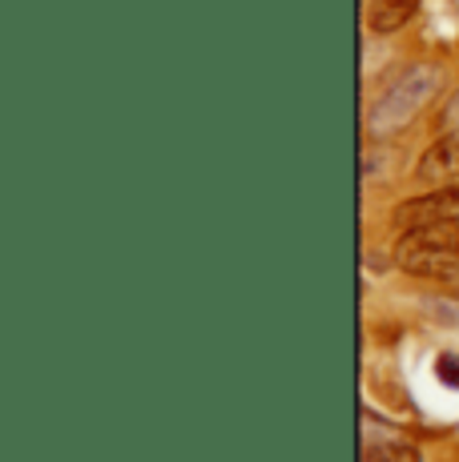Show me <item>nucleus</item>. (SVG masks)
<instances>
[{"mask_svg":"<svg viewBox=\"0 0 459 462\" xmlns=\"http://www.w3.org/2000/svg\"><path fill=\"white\" fill-rule=\"evenodd\" d=\"M395 265L411 278L459 282V221L403 229V237L395 242Z\"/></svg>","mask_w":459,"mask_h":462,"instance_id":"1","label":"nucleus"},{"mask_svg":"<svg viewBox=\"0 0 459 462\" xmlns=\"http://www.w3.org/2000/svg\"><path fill=\"white\" fill-rule=\"evenodd\" d=\"M439 85H444L439 65H407L383 88V97L370 105V117H367L370 133H375V137H387V133L407 129L415 113L439 93Z\"/></svg>","mask_w":459,"mask_h":462,"instance_id":"2","label":"nucleus"},{"mask_svg":"<svg viewBox=\"0 0 459 462\" xmlns=\"http://www.w3.org/2000/svg\"><path fill=\"white\" fill-rule=\"evenodd\" d=\"M395 221L403 229L431 226V221H459V185H444V189H427L395 206Z\"/></svg>","mask_w":459,"mask_h":462,"instance_id":"3","label":"nucleus"},{"mask_svg":"<svg viewBox=\"0 0 459 462\" xmlns=\"http://www.w3.org/2000/svg\"><path fill=\"white\" fill-rule=\"evenodd\" d=\"M415 181L444 189V185H459V133H444L439 141H431V149L415 165Z\"/></svg>","mask_w":459,"mask_h":462,"instance_id":"4","label":"nucleus"},{"mask_svg":"<svg viewBox=\"0 0 459 462\" xmlns=\"http://www.w3.org/2000/svg\"><path fill=\"white\" fill-rule=\"evenodd\" d=\"M415 13H419V0H375L367 8V24L370 32L387 37V32H399L403 24H411Z\"/></svg>","mask_w":459,"mask_h":462,"instance_id":"5","label":"nucleus"},{"mask_svg":"<svg viewBox=\"0 0 459 462\" xmlns=\"http://www.w3.org/2000/svg\"><path fill=\"white\" fill-rule=\"evenodd\" d=\"M363 462H423V455L419 447H411L403 439H383V442H367Z\"/></svg>","mask_w":459,"mask_h":462,"instance_id":"6","label":"nucleus"},{"mask_svg":"<svg viewBox=\"0 0 459 462\" xmlns=\"http://www.w3.org/2000/svg\"><path fill=\"white\" fill-rule=\"evenodd\" d=\"M439 378H444L447 386H459V354H444V358H439Z\"/></svg>","mask_w":459,"mask_h":462,"instance_id":"7","label":"nucleus"},{"mask_svg":"<svg viewBox=\"0 0 459 462\" xmlns=\"http://www.w3.org/2000/svg\"><path fill=\"white\" fill-rule=\"evenodd\" d=\"M444 125H447L444 133H452V129L459 133V93L452 97V105H447V113H444Z\"/></svg>","mask_w":459,"mask_h":462,"instance_id":"8","label":"nucleus"}]
</instances>
